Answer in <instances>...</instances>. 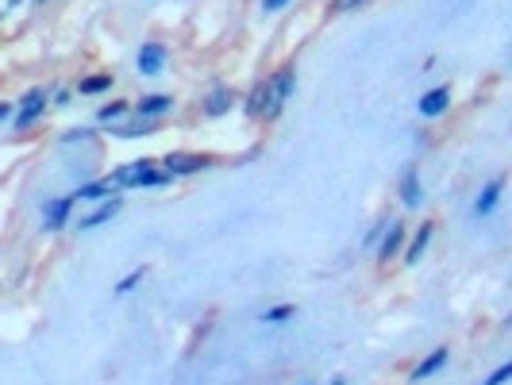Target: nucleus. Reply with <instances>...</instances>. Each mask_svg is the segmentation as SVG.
<instances>
[{
    "label": "nucleus",
    "instance_id": "b1692460",
    "mask_svg": "<svg viewBox=\"0 0 512 385\" xmlns=\"http://www.w3.org/2000/svg\"><path fill=\"white\" fill-rule=\"evenodd\" d=\"M285 4H289V0H262V8H266V12H278V8H285Z\"/></svg>",
    "mask_w": 512,
    "mask_h": 385
},
{
    "label": "nucleus",
    "instance_id": "2eb2a0df",
    "mask_svg": "<svg viewBox=\"0 0 512 385\" xmlns=\"http://www.w3.org/2000/svg\"><path fill=\"white\" fill-rule=\"evenodd\" d=\"M227 108H232V93H227V89H216V93L204 100V112L208 116H223Z\"/></svg>",
    "mask_w": 512,
    "mask_h": 385
},
{
    "label": "nucleus",
    "instance_id": "9d476101",
    "mask_svg": "<svg viewBox=\"0 0 512 385\" xmlns=\"http://www.w3.org/2000/svg\"><path fill=\"white\" fill-rule=\"evenodd\" d=\"M135 108H139V116H143V120H155V116L170 112V108H174V100H170L166 93H155V96H143Z\"/></svg>",
    "mask_w": 512,
    "mask_h": 385
},
{
    "label": "nucleus",
    "instance_id": "f03ea898",
    "mask_svg": "<svg viewBox=\"0 0 512 385\" xmlns=\"http://www.w3.org/2000/svg\"><path fill=\"white\" fill-rule=\"evenodd\" d=\"M104 182L108 185H127V189H155V185L170 182V173L155 170V158H135V162L124 166V170H112Z\"/></svg>",
    "mask_w": 512,
    "mask_h": 385
},
{
    "label": "nucleus",
    "instance_id": "412c9836",
    "mask_svg": "<svg viewBox=\"0 0 512 385\" xmlns=\"http://www.w3.org/2000/svg\"><path fill=\"white\" fill-rule=\"evenodd\" d=\"M124 112H127V104H124V100H112V104H100L97 120H100V124H108V120H120Z\"/></svg>",
    "mask_w": 512,
    "mask_h": 385
},
{
    "label": "nucleus",
    "instance_id": "dca6fc26",
    "mask_svg": "<svg viewBox=\"0 0 512 385\" xmlns=\"http://www.w3.org/2000/svg\"><path fill=\"white\" fill-rule=\"evenodd\" d=\"M104 89H112V74H93V77L81 81V93L85 96H97V93H104Z\"/></svg>",
    "mask_w": 512,
    "mask_h": 385
},
{
    "label": "nucleus",
    "instance_id": "ddd939ff",
    "mask_svg": "<svg viewBox=\"0 0 512 385\" xmlns=\"http://www.w3.org/2000/svg\"><path fill=\"white\" fill-rule=\"evenodd\" d=\"M432 231H435L432 223H420V231L412 235V243H408V254H405L408 266H416V262H420V254L427 250V239H432Z\"/></svg>",
    "mask_w": 512,
    "mask_h": 385
},
{
    "label": "nucleus",
    "instance_id": "39448f33",
    "mask_svg": "<svg viewBox=\"0 0 512 385\" xmlns=\"http://www.w3.org/2000/svg\"><path fill=\"white\" fill-rule=\"evenodd\" d=\"M43 108H47V89H31V93L23 96L20 112H16V127H31L43 116Z\"/></svg>",
    "mask_w": 512,
    "mask_h": 385
},
{
    "label": "nucleus",
    "instance_id": "a211bd4d",
    "mask_svg": "<svg viewBox=\"0 0 512 385\" xmlns=\"http://www.w3.org/2000/svg\"><path fill=\"white\" fill-rule=\"evenodd\" d=\"M289 316H297V308H293V305H278V308H266V312H262L266 324H285Z\"/></svg>",
    "mask_w": 512,
    "mask_h": 385
},
{
    "label": "nucleus",
    "instance_id": "aec40b11",
    "mask_svg": "<svg viewBox=\"0 0 512 385\" xmlns=\"http://www.w3.org/2000/svg\"><path fill=\"white\" fill-rule=\"evenodd\" d=\"M143 274H146V266L131 270V274H127V278H124V281H120V285H116V297H127V293H131V289H135L139 281H143Z\"/></svg>",
    "mask_w": 512,
    "mask_h": 385
},
{
    "label": "nucleus",
    "instance_id": "f8f14e48",
    "mask_svg": "<svg viewBox=\"0 0 512 385\" xmlns=\"http://www.w3.org/2000/svg\"><path fill=\"white\" fill-rule=\"evenodd\" d=\"M116 212H120V197H112V201H104L97 212H93V216H85V220H81V231H93V228H100V223H108Z\"/></svg>",
    "mask_w": 512,
    "mask_h": 385
},
{
    "label": "nucleus",
    "instance_id": "7ed1b4c3",
    "mask_svg": "<svg viewBox=\"0 0 512 385\" xmlns=\"http://www.w3.org/2000/svg\"><path fill=\"white\" fill-rule=\"evenodd\" d=\"M162 166H166V173H170V177H185V173H201V170H208V166H212V158H208V154L170 151V154L162 158Z\"/></svg>",
    "mask_w": 512,
    "mask_h": 385
},
{
    "label": "nucleus",
    "instance_id": "1a4fd4ad",
    "mask_svg": "<svg viewBox=\"0 0 512 385\" xmlns=\"http://www.w3.org/2000/svg\"><path fill=\"white\" fill-rule=\"evenodd\" d=\"M501 189H504V177H493L482 189V197L474 201V212H478V216H489V212L497 208V201H501Z\"/></svg>",
    "mask_w": 512,
    "mask_h": 385
},
{
    "label": "nucleus",
    "instance_id": "f257e3e1",
    "mask_svg": "<svg viewBox=\"0 0 512 385\" xmlns=\"http://www.w3.org/2000/svg\"><path fill=\"white\" fill-rule=\"evenodd\" d=\"M293 89H297V69H281V74H274L270 81H262V85L247 96V112L274 120V116L285 108V100L293 96Z\"/></svg>",
    "mask_w": 512,
    "mask_h": 385
},
{
    "label": "nucleus",
    "instance_id": "f3484780",
    "mask_svg": "<svg viewBox=\"0 0 512 385\" xmlns=\"http://www.w3.org/2000/svg\"><path fill=\"white\" fill-rule=\"evenodd\" d=\"M108 189H112V185H108V182H93V185H81V189L74 192V201H100V197H104Z\"/></svg>",
    "mask_w": 512,
    "mask_h": 385
},
{
    "label": "nucleus",
    "instance_id": "6e6552de",
    "mask_svg": "<svg viewBox=\"0 0 512 385\" xmlns=\"http://www.w3.org/2000/svg\"><path fill=\"white\" fill-rule=\"evenodd\" d=\"M447 358H451V351H447V346H439V351H432V355H427L424 362H420V366H416V370H412V382H424V377L439 374V370H443V366H447Z\"/></svg>",
    "mask_w": 512,
    "mask_h": 385
},
{
    "label": "nucleus",
    "instance_id": "423d86ee",
    "mask_svg": "<svg viewBox=\"0 0 512 385\" xmlns=\"http://www.w3.org/2000/svg\"><path fill=\"white\" fill-rule=\"evenodd\" d=\"M162 69H166V47L162 43H143V47H139V74L155 77V74H162Z\"/></svg>",
    "mask_w": 512,
    "mask_h": 385
},
{
    "label": "nucleus",
    "instance_id": "6ab92c4d",
    "mask_svg": "<svg viewBox=\"0 0 512 385\" xmlns=\"http://www.w3.org/2000/svg\"><path fill=\"white\" fill-rule=\"evenodd\" d=\"M155 127H151V120H139V124H127V127H116L120 139H139V135H151Z\"/></svg>",
    "mask_w": 512,
    "mask_h": 385
},
{
    "label": "nucleus",
    "instance_id": "5701e85b",
    "mask_svg": "<svg viewBox=\"0 0 512 385\" xmlns=\"http://www.w3.org/2000/svg\"><path fill=\"white\" fill-rule=\"evenodd\" d=\"M362 4H366V0H335L331 8H335V12H350V8H362Z\"/></svg>",
    "mask_w": 512,
    "mask_h": 385
},
{
    "label": "nucleus",
    "instance_id": "4468645a",
    "mask_svg": "<svg viewBox=\"0 0 512 385\" xmlns=\"http://www.w3.org/2000/svg\"><path fill=\"white\" fill-rule=\"evenodd\" d=\"M401 239H405V228L401 223L389 220V231L381 235V258H389V254H397V247H401Z\"/></svg>",
    "mask_w": 512,
    "mask_h": 385
},
{
    "label": "nucleus",
    "instance_id": "393cba45",
    "mask_svg": "<svg viewBox=\"0 0 512 385\" xmlns=\"http://www.w3.org/2000/svg\"><path fill=\"white\" fill-rule=\"evenodd\" d=\"M4 116H8V104H0V120H4Z\"/></svg>",
    "mask_w": 512,
    "mask_h": 385
},
{
    "label": "nucleus",
    "instance_id": "0eeeda50",
    "mask_svg": "<svg viewBox=\"0 0 512 385\" xmlns=\"http://www.w3.org/2000/svg\"><path fill=\"white\" fill-rule=\"evenodd\" d=\"M420 197H424V192H420V170L408 166V170L401 173V201H405V208H416Z\"/></svg>",
    "mask_w": 512,
    "mask_h": 385
},
{
    "label": "nucleus",
    "instance_id": "9b49d317",
    "mask_svg": "<svg viewBox=\"0 0 512 385\" xmlns=\"http://www.w3.org/2000/svg\"><path fill=\"white\" fill-rule=\"evenodd\" d=\"M69 208H74V192L69 197H62V201H47V228H62V223L69 220Z\"/></svg>",
    "mask_w": 512,
    "mask_h": 385
},
{
    "label": "nucleus",
    "instance_id": "4be33fe9",
    "mask_svg": "<svg viewBox=\"0 0 512 385\" xmlns=\"http://www.w3.org/2000/svg\"><path fill=\"white\" fill-rule=\"evenodd\" d=\"M509 377H512V366H509V362H504V366H501V370H497V374H489V377H485V382H482V385H504V382H509Z\"/></svg>",
    "mask_w": 512,
    "mask_h": 385
},
{
    "label": "nucleus",
    "instance_id": "20e7f679",
    "mask_svg": "<svg viewBox=\"0 0 512 385\" xmlns=\"http://www.w3.org/2000/svg\"><path fill=\"white\" fill-rule=\"evenodd\" d=\"M447 104H451V85H435V89H427V93L416 100L420 116H427V120L443 116V112H447Z\"/></svg>",
    "mask_w": 512,
    "mask_h": 385
}]
</instances>
